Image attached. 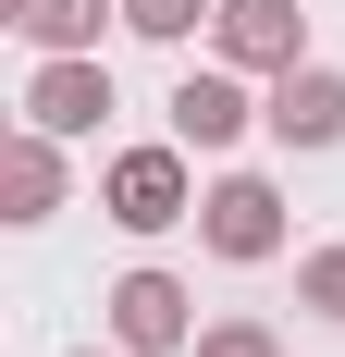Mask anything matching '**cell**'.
Here are the masks:
<instances>
[{
  "instance_id": "7",
  "label": "cell",
  "mask_w": 345,
  "mask_h": 357,
  "mask_svg": "<svg viewBox=\"0 0 345 357\" xmlns=\"http://www.w3.org/2000/svg\"><path fill=\"white\" fill-rule=\"evenodd\" d=\"M0 197H13V222H50V210H62V136H50V123H25V136L0 148Z\"/></svg>"
},
{
  "instance_id": "11",
  "label": "cell",
  "mask_w": 345,
  "mask_h": 357,
  "mask_svg": "<svg viewBox=\"0 0 345 357\" xmlns=\"http://www.w3.org/2000/svg\"><path fill=\"white\" fill-rule=\"evenodd\" d=\"M296 296H309L321 321H345V247H321V259H309V271H296Z\"/></svg>"
},
{
  "instance_id": "1",
  "label": "cell",
  "mask_w": 345,
  "mask_h": 357,
  "mask_svg": "<svg viewBox=\"0 0 345 357\" xmlns=\"http://www.w3.org/2000/svg\"><path fill=\"white\" fill-rule=\"evenodd\" d=\"M99 197H111V222H124V234H172V222H198V185H185V136H172V148H124Z\"/></svg>"
},
{
  "instance_id": "4",
  "label": "cell",
  "mask_w": 345,
  "mask_h": 357,
  "mask_svg": "<svg viewBox=\"0 0 345 357\" xmlns=\"http://www.w3.org/2000/svg\"><path fill=\"white\" fill-rule=\"evenodd\" d=\"M210 25H222V62H235V74H284V62H309V13H296V0H222Z\"/></svg>"
},
{
  "instance_id": "8",
  "label": "cell",
  "mask_w": 345,
  "mask_h": 357,
  "mask_svg": "<svg viewBox=\"0 0 345 357\" xmlns=\"http://www.w3.org/2000/svg\"><path fill=\"white\" fill-rule=\"evenodd\" d=\"M172 136L185 148H235L247 136V86L235 74H185V86H172Z\"/></svg>"
},
{
  "instance_id": "10",
  "label": "cell",
  "mask_w": 345,
  "mask_h": 357,
  "mask_svg": "<svg viewBox=\"0 0 345 357\" xmlns=\"http://www.w3.org/2000/svg\"><path fill=\"white\" fill-rule=\"evenodd\" d=\"M210 13H222V0H124V25H136V37H161V50H172V37H198Z\"/></svg>"
},
{
  "instance_id": "12",
  "label": "cell",
  "mask_w": 345,
  "mask_h": 357,
  "mask_svg": "<svg viewBox=\"0 0 345 357\" xmlns=\"http://www.w3.org/2000/svg\"><path fill=\"white\" fill-rule=\"evenodd\" d=\"M185 357H284V345H272V333H259V321H210V333H198V345H185Z\"/></svg>"
},
{
  "instance_id": "9",
  "label": "cell",
  "mask_w": 345,
  "mask_h": 357,
  "mask_svg": "<svg viewBox=\"0 0 345 357\" xmlns=\"http://www.w3.org/2000/svg\"><path fill=\"white\" fill-rule=\"evenodd\" d=\"M13 25L37 50H99V0H13Z\"/></svg>"
},
{
  "instance_id": "6",
  "label": "cell",
  "mask_w": 345,
  "mask_h": 357,
  "mask_svg": "<svg viewBox=\"0 0 345 357\" xmlns=\"http://www.w3.org/2000/svg\"><path fill=\"white\" fill-rule=\"evenodd\" d=\"M284 148H333L345 136V74H321V62H284L272 74V111H259Z\"/></svg>"
},
{
  "instance_id": "2",
  "label": "cell",
  "mask_w": 345,
  "mask_h": 357,
  "mask_svg": "<svg viewBox=\"0 0 345 357\" xmlns=\"http://www.w3.org/2000/svg\"><path fill=\"white\" fill-rule=\"evenodd\" d=\"M25 123H50V136H99V123H111V62H99V50H50V62L25 74Z\"/></svg>"
},
{
  "instance_id": "5",
  "label": "cell",
  "mask_w": 345,
  "mask_h": 357,
  "mask_svg": "<svg viewBox=\"0 0 345 357\" xmlns=\"http://www.w3.org/2000/svg\"><path fill=\"white\" fill-rule=\"evenodd\" d=\"M198 234H210L222 259H272V247H284V197H272L259 173H222V185L198 197Z\"/></svg>"
},
{
  "instance_id": "3",
  "label": "cell",
  "mask_w": 345,
  "mask_h": 357,
  "mask_svg": "<svg viewBox=\"0 0 345 357\" xmlns=\"http://www.w3.org/2000/svg\"><path fill=\"white\" fill-rule=\"evenodd\" d=\"M99 308H111V345H124V357H172V345H198V333H185V284H172V271H124Z\"/></svg>"
}]
</instances>
